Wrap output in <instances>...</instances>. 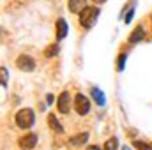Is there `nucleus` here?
<instances>
[{"label": "nucleus", "mask_w": 152, "mask_h": 150, "mask_svg": "<svg viewBox=\"0 0 152 150\" xmlns=\"http://www.w3.org/2000/svg\"><path fill=\"white\" fill-rule=\"evenodd\" d=\"M16 66H18V69H21V71H25V73H30V71L36 69V62H34V58L28 57V55H20V57L16 58Z\"/></svg>", "instance_id": "nucleus-3"}, {"label": "nucleus", "mask_w": 152, "mask_h": 150, "mask_svg": "<svg viewBox=\"0 0 152 150\" xmlns=\"http://www.w3.org/2000/svg\"><path fill=\"white\" fill-rule=\"evenodd\" d=\"M14 120H16V125H18V127L28 129V127H32V124H34V111H32L30 108H21L20 111L16 113Z\"/></svg>", "instance_id": "nucleus-2"}, {"label": "nucleus", "mask_w": 152, "mask_h": 150, "mask_svg": "<svg viewBox=\"0 0 152 150\" xmlns=\"http://www.w3.org/2000/svg\"><path fill=\"white\" fill-rule=\"evenodd\" d=\"M57 106H58V111L60 113L69 111V108H71V97H69L67 92H62V94H60V97H58V101H57Z\"/></svg>", "instance_id": "nucleus-5"}, {"label": "nucleus", "mask_w": 152, "mask_h": 150, "mask_svg": "<svg viewBox=\"0 0 152 150\" xmlns=\"http://www.w3.org/2000/svg\"><path fill=\"white\" fill-rule=\"evenodd\" d=\"M133 16H134V9H129V12L126 14V23H131V20H133Z\"/></svg>", "instance_id": "nucleus-18"}, {"label": "nucleus", "mask_w": 152, "mask_h": 150, "mask_svg": "<svg viewBox=\"0 0 152 150\" xmlns=\"http://www.w3.org/2000/svg\"><path fill=\"white\" fill-rule=\"evenodd\" d=\"M97 16H99V9L97 7H85L80 12V23H81V27L83 28H90L96 23Z\"/></svg>", "instance_id": "nucleus-1"}, {"label": "nucleus", "mask_w": 152, "mask_h": 150, "mask_svg": "<svg viewBox=\"0 0 152 150\" xmlns=\"http://www.w3.org/2000/svg\"><path fill=\"white\" fill-rule=\"evenodd\" d=\"M18 143H20V147H21V149H34V147L37 145V136H36V134H32V133H30V134H25V136H21V138H20V141H18Z\"/></svg>", "instance_id": "nucleus-6"}, {"label": "nucleus", "mask_w": 152, "mask_h": 150, "mask_svg": "<svg viewBox=\"0 0 152 150\" xmlns=\"http://www.w3.org/2000/svg\"><path fill=\"white\" fill-rule=\"evenodd\" d=\"M92 97H94V101L99 104V106H104V103H106V99H104V95H103V92L99 90V88H92Z\"/></svg>", "instance_id": "nucleus-10"}, {"label": "nucleus", "mask_w": 152, "mask_h": 150, "mask_svg": "<svg viewBox=\"0 0 152 150\" xmlns=\"http://www.w3.org/2000/svg\"><path fill=\"white\" fill-rule=\"evenodd\" d=\"M143 37H145V32H143V28H142V27H136V28L131 32V36H129V42H131V44H134V42H140Z\"/></svg>", "instance_id": "nucleus-8"}, {"label": "nucleus", "mask_w": 152, "mask_h": 150, "mask_svg": "<svg viewBox=\"0 0 152 150\" xmlns=\"http://www.w3.org/2000/svg\"><path fill=\"white\" fill-rule=\"evenodd\" d=\"M96 4H103V2H106V0H94Z\"/></svg>", "instance_id": "nucleus-21"}, {"label": "nucleus", "mask_w": 152, "mask_h": 150, "mask_svg": "<svg viewBox=\"0 0 152 150\" xmlns=\"http://www.w3.org/2000/svg\"><path fill=\"white\" fill-rule=\"evenodd\" d=\"M117 145H118V140L117 138H110L104 143V150H117Z\"/></svg>", "instance_id": "nucleus-15"}, {"label": "nucleus", "mask_w": 152, "mask_h": 150, "mask_svg": "<svg viewBox=\"0 0 152 150\" xmlns=\"http://www.w3.org/2000/svg\"><path fill=\"white\" fill-rule=\"evenodd\" d=\"M133 147L136 150H152V145L145 143V141H133Z\"/></svg>", "instance_id": "nucleus-14"}, {"label": "nucleus", "mask_w": 152, "mask_h": 150, "mask_svg": "<svg viewBox=\"0 0 152 150\" xmlns=\"http://www.w3.org/2000/svg\"><path fill=\"white\" fill-rule=\"evenodd\" d=\"M66 36H67V21L64 18H58L57 20V39L62 41Z\"/></svg>", "instance_id": "nucleus-7"}, {"label": "nucleus", "mask_w": 152, "mask_h": 150, "mask_svg": "<svg viewBox=\"0 0 152 150\" xmlns=\"http://www.w3.org/2000/svg\"><path fill=\"white\" fill-rule=\"evenodd\" d=\"M122 150H131L129 147H122Z\"/></svg>", "instance_id": "nucleus-22"}, {"label": "nucleus", "mask_w": 152, "mask_h": 150, "mask_svg": "<svg viewBox=\"0 0 152 150\" xmlns=\"http://www.w3.org/2000/svg\"><path fill=\"white\" fill-rule=\"evenodd\" d=\"M58 50H60L58 44H50V46L44 50V55H46V57H55V55L58 53Z\"/></svg>", "instance_id": "nucleus-13"}, {"label": "nucleus", "mask_w": 152, "mask_h": 150, "mask_svg": "<svg viewBox=\"0 0 152 150\" xmlns=\"http://www.w3.org/2000/svg\"><path fill=\"white\" fill-rule=\"evenodd\" d=\"M87 140H88V133H80V134H76V136L71 138V143L73 145H83Z\"/></svg>", "instance_id": "nucleus-12"}, {"label": "nucleus", "mask_w": 152, "mask_h": 150, "mask_svg": "<svg viewBox=\"0 0 152 150\" xmlns=\"http://www.w3.org/2000/svg\"><path fill=\"white\" fill-rule=\"evenodd\" d=\"M87 150H101V149H99L97 145H92V147H88V149H87Z\"/></svg>", "instance_id": "nucleus-20"}, {"label": "nucleus", "mask_w": 152, "mask_h": 150, "mask_svg": "<svg viewBox=\"0 0 152 150\" xmlns=\"http://www.w3.org/2000/svg\"><path fill=\"white\" fill-rule=\"evenodd\" d=\"M46 103H48V104H51V103H53V95H51V94H48V95H46Z\"/></svg>", "instance_id": "nucleus-19"}, {"label": "nucleus", "mask_w": 152, "mask_h": 150, "mask_svg": "<svg viewBox=\"0 0 152 150\" xmlns=\"http://www.w3.org/2000/svg\"><path fill=\"white\" fill-rule=\"evenodd\" d=\"M124 62H126V55H120L118 60H117V69H118V71L124 69Z\"/></svg>", "instance_id": "nucleus-16"}, {"label": "nucleus", "mask_w": 152, "mask_h": 150, "mask_svg": "<svg viewBox=\"0 0 152 150\" xmlns=\"http://www.w3.org/2000/svg\"><path fill=\"white\" fill-rule=\"evenodd\" d=\"M48 125H50L53 131H57V133H62V131H64V127L58 124V120H57L55 115H50V117H48Z\"/></svg>", "instance_id": "nucleus-11"}, {"label": "nucleus", "mask_w": 152, "mask_h": 150, "mask_svg": "<svg viewBox=\"0 0 152 150\" xmlns=\"http://www.w3.org/2000/svg\"><path fill=\"white\" fill-rule=\"evenodd\" d=\"M75 110L78 115H87L88 110H90V103H88V99L85 97V95H81V94H76L75 97Z\"/></svg>", "instance_id": "nucleus-4"}, {"label": "nucleus", "mask_w": 152, "mask_h": 150, "mask_svg": "<svg viewBox=\"0 0 152 150\" xmlns=\"http://www.w3.org/2000/svg\"><path fill=\"white\" fill-rule=\"evenodd\" d=\"M87 7L85 0H69V11L71 12H81Z\"/></svg>", "instance_id": "nucleus-9"}, {"label": "nucleus", "mask_w": 152, "mask_h": 150, "mask_svg": "<svg viewBox=\"0 0 152 150\" xmlns=\"http://www.w3.org/2000/svg\"><path fill=\"white\" fill-rule=\"evenodd\" d=\"M0 73H2V87H5L7 85V71H5V67H2Z\"/></svg>", "instance_id": "nucleus-17"}]
</instances>
